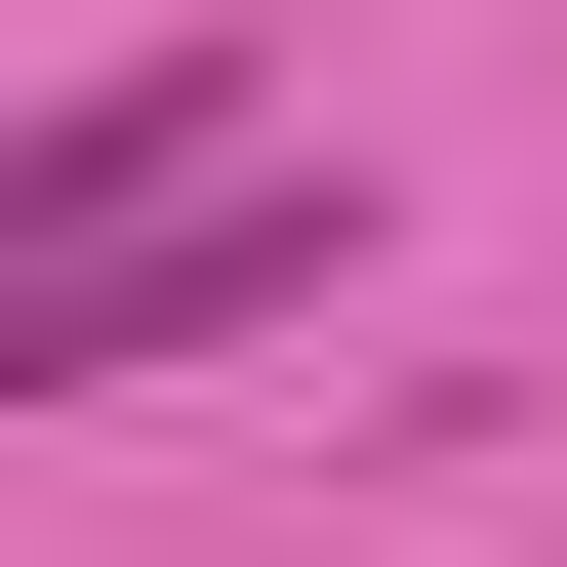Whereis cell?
Returning a JSON list of instances; mask_svg holds the SVG:
<instances>
[{"mask_svg":"<svg viewBox=\"0 0 567 567\" xmlns=\"http://www.w3.org/2000/svg\"><path fill=\"white\" fill-rule=\"evenodd\" d=\"M324 244H365V203H324V163H244V203H163V244H82V284H0V365H41V405H122V365H203V324H284Z\"/></svg>","mask_w":567,"mask_h":567,"instance_id":"cell-1","label":"cell"}]
</instances>
